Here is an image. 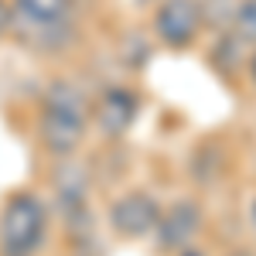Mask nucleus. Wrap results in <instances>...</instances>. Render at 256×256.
I'll return each mask as SVG.
<instances>
[{
    "label": "nucleus",
    "instance_id": "obj_1",
    "mask_svg": "<svg viewBox=\"0 0 256 256\" xmlns=\"http://www.w3.org/2000/svg\"><path fill=\"white\" fill-rule=\"evenodd\" d=\"M92 123V102L82 92V86L72 79H55L44 86L38 102V140L55 158H72L86 140V130Z\"/></svg>",
    "mask_w": 256,
    "mask_h": 256
},
{
    "label": "nucleus",
    "instance_id": "obj_2",
    "mask_svg": "<svg viewBox=\"0 0 256 256\" xmlns=\"http://www.w3.org/2000/svg\"><path fill=\"white\" fill-rule=\"evenodd\" d=\"M10 34L38 55H58L76 41V0H10Z\"/></svg>",
    "mask_w": 256,
    "mask_h": 256
},
{
    "label": "nucleus",
    "instance_id": "obj_3",
    "mask_svg": "<svg viewBox=\"0 0 256 256\" xmlns=\"http://www.w3.org/2000/svg\"><path fill=\"white\" fill-rule=\"evenodd\" d=\"M52 212L34 192H14L0 208V256H38L48 239Z\"/></svg>",
    "mask_w": 256,
    "mask_h": 256
},
{
    "label": "nucleus",
    "instance_id": "obj_4",
    "mask_svg": "<svg viewBox=\"0 0 256 256\" xmlns=\"http://www.w3.org/2000/svg\"><path fill=\"white\" fill-rule=\"evenodd\" d=\"M160 202L150 192L144 188H134V192H123V195L110 205V229L116 232L120 239H140V236H154L160 222Z\"/></svg>",
    "mask_w": 256,
    "mask_h": 256
},
{
    "label": "nucleus",
    "instance_id": "obj_5",
    "mask_svg": "<svg viewBox=\"0 0 256 256\" xmlns=\"http://www.w3.org/2000/svg\"><path fill=\"white\" fill-rule=\"evenodd\" d=\"M55 208L65 218L72 236L76 239L86 236V229L92 222L89 218V178L76 160H65L55 174Z\"/></svg>",
    "mask_w": 256,
    "mask_h": 256
},
{
    "label": "nucleus",
    "instance_id": "obj_6",
    "mask_svg": "<svg viewBox=\"0 0 256 256\" xmlns=\"http://www.w3.org/2000/svg\"><path fill=\"white\" fill-rule=\"evenodd\" d=\"M140 116V92L130 86H106L92 102V123L106 140H120Z\"/></svg>",
    "mask_w": 256,
    "mask_h": 256
},
{
    "label": "nucleus",
    "instance_id": "obj_7",
    "mask_svg": "<svg viewBox=\"0 0 256 256\" xmlns=\"http://www.w3.org/2000/svg\"><path fill=\"white\" fill-rule=\"evenodd\" d=\"M202 4L198 0H160L154 7V34L168 48H188L202 31Z\"/></svg>",
    "mask_w": 256,
    "mask_h": 256
},
{
    "label": "nucleus",
    "instance_id": "obj_8",
    "mask_svg": "<svg viewBox=\"0 0 256 256\" xmlns=\"http://www.w3.org/2000/svg\"><path fill=\"white\" fill-rule=\"evenodd\" d=\"M198 229H202V208H198V202L178 198L174 205H168L160 212V222H158V229H154V246H158L160 253L178 256L181 250L192 246Z\"/></svg>",
    "mask_w": 256,
    "mask_h": 256
},
{
    "label": "nucleus",
    "instance_id": "obj_9",
    "mask_svg": "<svg viewBox=\"0 0 256 256\" xmlns=\"http://www.w3.org/2000/svg\"><path fill=\"white\" fill-rule=\"evenodd\" d=\"M222 34H229L242 52H246V48L256 52V0H242V4H239L229 31H222Z\"/></svg>",
    "mask_w": 256,
    "mask_h": 256
},
{
    "label": "nucleus",
    "instance_id": "obj_10",
    "mask_svg": "<svg viewBox=\"0 0 256 256\" xmlns=\"http://www.w3.org/2000/svg\"><path fill=\"white\" fill-rule=\"evenodd\" d=\"M198 4H202V20H205L208 28L229 31V24H232V18H236L242 0H198Z\"/></svg>",
    "mask_w": 256,
    "mask_h": 256
},
{
    "label": "nucleus",
    "instance_id": "obj_11",
    "mask_svg": "<svg viewBox=\"0 0 256 256\" xmlns=\"http://www.w3.org/2000/svg\"><path fill=\"white\" fill-rule=\"evenodd\" d=\"M10 34V0H0V38Z\"/></svg>",
    "mask_w": 256,
    "mask_h": 256
},
{
    "label": "nucleus",
    "instance_id": "obj_12",
    "mask_svg": "<svg viewBox=\"0 0 256 256\" xmlns=\"http://www.w3.org/2000/svg\"><path fill=\"white\" fill-rule=\"evenodd\" d=\"M178 256H205V253H202V250H195V246H188V250H181Z\"/></svg>",
    "mask_w": 256,
    "mask_h": 256
},
{
    "label": "nucleus",
    "instance_id": "obj_13",
    "mask_svg": "<svg viewBox=\"0 0 256 256\" xmlns=\"http://www.w3.org/2000/svg\"><path fill=\"white\" fill-rule=\"evenodd\" d=\"M250 76H253V82H256V52H253V58H250Z\"/></svg>",
    "mask_w": 256,
    "mask_h": 256
},
{
    "label": "nucleus",
    "instance_id": "obj_14",
    "mask_svg": "<svg viewBox=\"0 0 256 256\" xmlns=\"http://www.w3.org/2000/svg\"><path fill=\"white\" fill-rule=\"evenodd\" d=\"M250 218H253V229H256V202L250 205Z\"/></svg>",
    "mask_w": 256,
    "mask_h": 256
},
{
    "label": "nucleus",
    "instance_id": "obj_15",
    "mask_svg": "<svg viewBox=\"0 0 256 256\" xmlns=\"http://www.w3.org/2000/svg\"><path fill=\"white\" fill-rule=\"evenodd\" d=\"M137 4H140V7H147V4H154V7H158L160 0H137Z\"/></svg>",
    "mask_w": 256,
    "mask_h": 256
},
{
    "label": "nucleus",
    "instance_id": "obj_16",
    "mask_svg": "<svg viewBox=\"0 0 256 256\" xmlns=\"http://www.w3.org/2000/svg\"><path fill=\"white\" fill-rule=\"evenodd\" d=\"M229 256H250V253H229Z\"/></svg>",
    "mask_w": 256,
    "mask_h": 256
}]
</instances>
